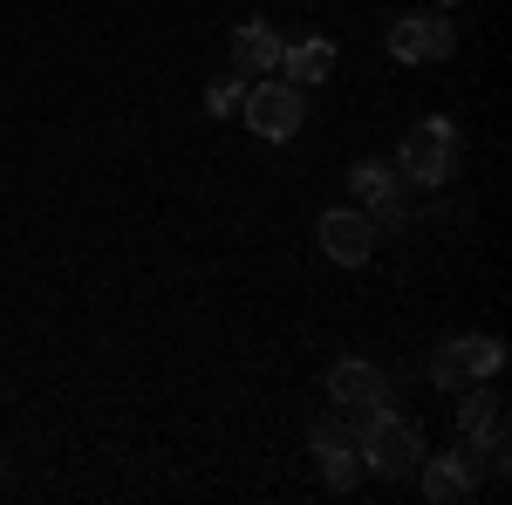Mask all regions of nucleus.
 I'll return each instance as SVG.
<instances>
[{
    "mask_svg": "<svg viewBox=\"0 0 512 505\" xmlns=\"http://www.w3.org/2000/svg\"><path fill=\"white\" fill-rule=\"evenodd\" d=\"M349 424H355V451H362V465L376 471V478H410V471L424 465V430L403 424L390 403L383 410H362Z\"/></svg>",
    "mask_w": 512,
    "mask_h": 505,
    "instance_id": "f257e3e1",
    "label": "nucleus"
},
{
    "mask_svg": "<svg viewBox=\"0 0 512 505\" xmlns=\"http://www.w3.org/2000/svg\"><path fill=\"white\" fill-rule=\"evenodd\" d=\"M451 171H458V130H451V117H424L396 151V178L403 185H451Z\"/></svg>",
    "mask_w": 512,
    "mask_h": 505,
    "instance_id": "f03ea898",
    "label": "nucleus"
},
{
    "mask_svg": "<svg viewBox=\"0 0 512 505\" xmlns=\"http://www.w3.org/2000/svg\"><path fill=\"white\" fill-rule=\"evenodd\" d=\"M239 117H246V130L253 137H267V144H287L294 130H301V89L294 82H280V76H267V82H246L239 89Z\"/></svg>",
    "mask_w": 512,
    "mask_h": 505,
    "instance_id": "7ed1b4c3",
    "label": "nucleus"
},
{
    "mask_svg": "<svg viewBox=\"0 0 512 505\" xmlns=\"http://www.w3.org/2000/svg\"><path fill=\"white\" fill-rule=\"evenodd\" d=\"M499 362H506V342H499V335H451V342H437V355H431V383L458 396V389L485 383Z\"/></svg>",
    "mask_w": 512,
    "mask_h": 505,
    "instance_id": "20e7f679",
    "label": "nucleus"
},
{
    "mask_svg": "<svg viewBox=\"0 0 512 505\" xmlns=\"http://www.w3.org/2000/svg\"><path fill=\"white\" fill-rule=\"evenodd\" d=\"M328 396H335V410H342V417H362V410H383V403H390V383H383V369H376V362L342 355V362L328 369Z\"/></svg>",
    "mask_w": 512,
    "mask_h": 505,
    "instance_id": "39448f33",
    "label": "nucleus"
},
{
    "mask_svg": "<svg viewBox=\"0 0 512 505\" xmlns=\"http://www.w3.org/2000/svg\"><path fill=\"white\" fill-rule=\"evenodd\" d=\"M315 239H321V253H328L335 267H362V260L376 253V226H369L362 212H349V205L321 212V219H315Z\"/></svg>",
    "mask_w": 512,
    "mask_h": 505,
    "instance_id": "423d86ee",
    "label": "nucleus"
},
{
    "mask_svg": "<svg viewBox=\"0 0 512 505\" xmlns=\"http://www.w3.org/2000/svg\"><path fill=\"white\" fill-rule=\"evenodd\" d=\"M478 492V444L465 437L458 451H444V458H424V499L431 505H458Z\"/></svg>",
    "mask_w": 512,
    "mask_h": 505,
    "instance_id": "0eeeda50",
    "label": "nucleus"
},
{
    "mask_svg": "<svg viewBox=\"0 0 512 505\" xmlns=\"http://www.w3.org/2000/svg\"><path fill=\"white\" fill-rule=\"evenodd\" d=\"M355 192L376 205L369 226H403V219H410V205H403V178H396L390 164H369V157H362V164H355Z\"/></svg>",
    "mask_w": 512,
    "mask_h": 505,
    "instance_id": "6e6552de",
    "label": "nucleus"
},
{
    "mask_svg": "<svg viewBox=\"0 0 512 505\" xmlns=\"http://www.w3.org/2000/svg\"><path fill=\"white\" fill-rule=\"evenodd\" d=\"M280 82H294V89H301V82H308V89H315V82H328L335 76V41H287V48H280Z\"/></svg>",
    "mask_w": 512,
    "mask_h": 505,
    "instance_id": "1a4fd4ad",
    "label": "nucleus"
},
{
    "mask_svg": "<svg viewBox=\"0 0 512 505\" xmlns=\"http://www.w3.org/2000/svg\"><path fill=\"white\" fill-rule=\"evenodd\" d=\"M280 48H287V41H280L267 21H246V28L233 35V76H246V82H253V76H274Z\"/></svg>",
    "mask_w": 512,
    "mask_h": 505,
    "instance_id": "9d476101",
    "label": "nucleus"
},
{
    "mask_svg": "<svg viewBox=\"0 0 512 505\" xmlns=\"http://www.w3.org/2000/svg\"><path fill=\"white\" fill-rule=\"evenodd\" d=\"M458 396H465V403H458V430H465V437H478V430H492L506 417V396H499V389L472 383V389H458Z\"/></svg>",
    "mask_w": 512,
    "mask_h": 505,
    "instance_id": "9b49d317",
    "label": "nucleus"
},
{
    "mask_svg": "<svg viewBox=\"0 0 512 505\" xmlns=\"http://www.w3.org/2000/svg\"><path fill=\"white\" fill-rule=\"evenodd\" d=\"M417 35H424V62H444V55L458 48V28H451L444 14H417Z\"/></svg>",
    "mask_w": 512,
    "mask_h": 505,
    "instance_id": "f8f14e48",
    "label": "nucleus"
},
{
    "mask_svg": "<svg viewBox=\"0 0 512 505\" xmlns=\"http://www.w3.org/2000/svg\"><path fill=\"white\" fill-rule=\"evenodd\" d=\"M308 444H315L321 458H328V451H355V424L342 417V410H335V417H321V424L308 430Z\"/></svg>",
    "mask_w": 512,
    "mask_h": 505,
    "instance_id": "ddd939ff",
    "label": "nucleus"
},
{
    "mask_svg": "<svg viewBox=\"0 0 512 505\" xmlns=\"http://www.w3.org/2000/svg\"><path fill=\"white\" fill-rule=\"evenodd\" d=\"M321 471H328V485H335V492H355V478H362V451H328Z\"/></svg>",
    "mask_w": 512,
    "mask_h": 505,
    "instance_id": "4468645a",
    "label": "nucleus"
},
{
    "mask_svg": "<svg viewBox=\"0 0 512 505\" xmlns=\"http://www.w3.org/2000/svg\"><path fill=\"white\" fill-rule=\"evenodd\" d=\"M239 89H246V76H219L212 89H205V110H212V117H233V110H239Z\"/></svg>",
    "mask_w": 512,
    "mask_h": 505,
    "instance_id": "2eb2a0df",
    "label": "nucleus"
},
{
    "mask_svg": "<svg viewBox=\"0 0 512 505\" xmlns=\"http://www.w3.org/2000/svg\"><path fill=\"white\" fill-rule=\"evenodd\" d=\"M444 7H451V0H444Z\"/></svg>",
    "mask_w": 512,
    "mask_h": 505,
    "instance_id": "dca6fc26",
    "label": "nucleus"
}]
</instances>
